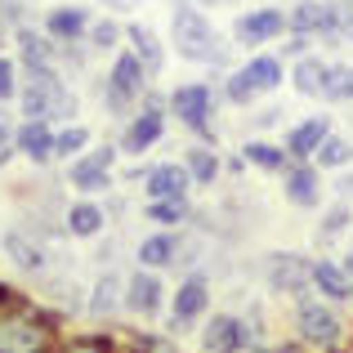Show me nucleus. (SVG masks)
Returning <instances> with one entry per match:
<instances>
[{
  "mask_svg": "<svg viewBox=\"0 0 353 353\" xmlns=\"http://www.w3.org/2000/svg\"><path fill=\"white\" fill-rule=\"evenodd\" d=\"M23 117L27 121H68V117H77V94L59 81L54 68H27Z\"/></svg>",
  "mask_w": 353,
  "mask_h": 353,
  "instance_id": "f257e3e1",
  "label": "nucleus"
},
{
  "mask_svg": "<svg viewBox=\"0 0 353 353\" xmlns=\"http://www.w3.org/2000/svg\"><path fill=\"white\" fill-rule=\"evenodd\" d=\"M170 36H174V50H179V59H188V63H224V45H219L215 27L201 18L197 5H174V14H170Z\"/></svg>",
  "mask_w": 353,
  "mask_h": 353,
  "instance_id": "f03ea898",
  "label": "nucleus"
},
{
  "mask_svg": "<svg viewBox=\"0 0 353 353\" xmlns=\"http://www.w3.org/2000/svg\"><path fill=\"white\" fill-rule=\"evenodd\" d=\"M50 349H54V322L36 309L5 304V313H0V353H50Z\"/></svg>",
  "mask_w": 353,
  "mask_h": 353,
  "instance_id": "7ed1b4c3",
  "label": "nucleus"
},
{
  "mask_svg": "<svg viewBox=\"0 0 353 353\" xmlns=\"http://www.w3.org/2000/svg\"><path fill=\"white\" fill-rule=\"evenodd\" d=\"M148 90V68L134 59V50L130 54H121V59L112 63V77H108V85H103V99H108V108L121 117L130 103H134L139 94Z\"/></svg>",
  "mask_w": 353,
  "mask_h": 353,
  "instance_id": "20e7f679",
  "label": "nucleus"
},
{
  "mask_svg": "<svg viewBox=\"0 0 353 353\" xmlns=\"http://www.w3.org/2000/svg\"><path fill=\"white\" fill-rule=\"evenodd\" d=\"M268 286L282 291V295H300L304 286H313V259L295 255V250L273 255V259H268Z\"/></svg>",
  "mask_w": 353,
  "mask_h": 353,
  "instance_id": "39448f33",
  "label": "nucleus"
},
{
  "mask_svg": "<svg viewBox=\"0 0 353 353\" xmlns=\"http://www.w3.org/2000/svg\"><path fill=\"white\" fill-rule=\"evenodd\" d=\"M210 108H215L210 85H179V90H170V112L179 117L188 130H206L210 125Z\"/></svg>",
  "mask_w": 353,
  "mask_h": 353,
  "instance_id": "423d86ee",
  "label": "nucleus"
},
{
  "mask_svg": "<svg viewBox=\"0 0 353 353\" xmlns=\"http://www.w3.org/2000/svg\"><path fill=\"white\" fill-rule=\"evenodd\" d=\"M295 322H300V336L309 340V345H318V349H331L340 340V331H345L340 318L327 309V304H313V300L300 304V318H295Z\"/></svg>",
  "mask_w": 353,
  "mask_h": 353,
  "instance_id": "0eeeda50",
  "label": "nucleus"
},
{
  "mask_svg": "<svg viewBox=\"0 0 353 353\" xmlns=\"http://www.w3.org/2000/svg\"><path fill=\"white\" fill-rule=\"evenodd\" d=\"M282 32H286V14L282 9H250V14H241L233 23V36L241 45H268Z\"/></svg>",
  "mask_w": 353,
  "mask_h": 353,
  "instance_id": "6e6552de",
  "label": "nucleus"
},
{
  "mask_svg": "<svg viewBox=\"0 0 353 353\" xmlns=\"http://www.w3.org/2000/svg\"><path fill=\"white\" fill-rule=\"evenodd\" d=\"M206 304H210V286H206V277H188V282L174 291V313H170V331L179 336L183 327H188L192 318H201L206 313Z\"/></svg>",
  "mask_w": 353,
  "mask_h": 353,
  "instance_id": "1a4fd4ad",
  "label": "nucleus"
},
{
  "mask_svg": "<svg viewBox=\"0 0 353 353\" xmlns=\"http://www.w3.org/2000/svg\"><path fill=\"white\" fill-rule=\"evenodd\" d=\"M161 130H165L161 108L148 103L143 112H139V117L125 125V134H121V152H148V148H152L157 139H161Z\"/></svg>",
  "mask_w": 353,
  "mask_h": 353,
  "instance_id": "9d476101",
  "label": "nucleus"
},
{
  "mask_svg": "<svg viewBox=\"0 0 353 353\" xmlns=\"http://www.w3.org/2000/svg\"><path fill=\"white\" fill-rule=\"evenodd\" d=\"M241 345H246V322L228 318V313L210 318V327L201 331V353H237Z\"/></svg>",
  "mask_w": 353,
  "mask_h": 353,
  "instance_id": "9b49d317",
  "label": "nucleus"
},
{
  "mask_svg": "<svg viewBox=\"0 0 353 353\" xmlns=\"http://www.w3.org/2000/svg\"><path fill=\"white\" fill-rule=\"evenodd\" d=\"M85 32H90V14L81 5H59V9H50V14H45V36H54L59 45L81 41Z\"/></svg>",
  "mask_w": 353,
  "mask_h": 353,
  "instance_id": "f8f14e48",
  "label": "nucleus"
},
{
  "mask_svg": "<svg viewBox=\"0 0 353 353\" xmlns=\"http://www.w3.org/2000/svg\"><path fill=\"white\" fill-rule=\"evenodd\" d=\"M331 9L336 5H327V0H300V5L286 14V27H291L295 36H327L331 32Z\"/></svg>",
  "mask_w": 353,
  "mask_h": 353,
  "instance_id": "ddd939ff",
  "label": "nucleus"
},
{
  "mask_svg": "<svg viewBox=\"0 0 353 353\" xmlns=\"http://www.w3.org/2000/svg\"><path fill=\"white\" fill-rule=\"evenodd\" d=\"M188 183H192L188 165L165 161V165H157V170H148V201H161V197H188Z\"/></svg>",
  "mask_w": 353,
  "mask_h": 353,
  "instance_id": "4468645a",
  "label": "nucleus"
},
{
  "mask_svg": "<svg viewBox=\"0 0 353 353\" xmlns=\"http://www.w3.org/2000/svg\"><path fill=\"white\" fill-rule=\"evenodd\" d=\"M14 148L23 157H32V161H50V157H54V130H50V121H23V125L14 130Z\"/></svg>",
  "mask_w": 353,
  "mask_h": 353,
  "instance_id": "2eb2a0df",
  "label": "nucleus"
},
{
  "mask_svg": "<svg viewBox=\"0 0 353 353\" xmlns=\"http://www.w3.org/2000/svg\"><path fill=\"white\" fill-rule=\"evenodd\" d=\"M125 304L130 313H139V318H152L157 309H161V282H157L152 273H134L125 282Z\"/></svg>",
  "mask_w": 353,
  "mask_h": 353,
  "instance_id": "dca6fc26",
  "label": "nucleus"
},
{
  "mask_svg": "<svg viewBox=\"0 0 353 353\" xmlns=\"http://www.w3.org/2000/svg\"><path fill=\"white\" fill-rule=\"evenodd\" d=\"M54 45H59L54 36L18 27V59H23V68H54V63H59V50H54Z\"/></svg>",
  "mask_w": 353,
  "mask_h": 353,
  "instance_id": "f3484780",
  "label": "nucleus"
},
{
  "mask_svg": "<svg viewBox=\"0 0 353 353\" xmlns=\"http://www.w3.org/2000/svg\"><path fill=\"white\" fill-rule=\"evenodd\" d=\"M282 188H286V201L291 206H318V197H322V183H318V170L313 165H286V179H282Z\"/></svg>",
  "mask_w": 353,
  "mask_h": 353,
  "instance_id": "a211bd4d",
  "label": "nucleus"
},
{
  "mask_svg": "<svg viewBox=\"0 0 353 353\" xmlns=\"http://www.w3.org/2000/svg\"><path fill=\"white\" fill-rule=\"evenodd\" d=\"M5 255L14 259L23 273H41V268H45V246L27 233V228H9V233H5Z\"/></svg>",
  "mask_w": 353,
  "mask_h": 353,
  "instance_id": "6ab92c4d",
  "label": "nucleus"
},
{
  "mask_svg": "<svg viewBox=\"0 0 353 353\" xmlns=\"http://www.w3.org/2000/svg\"><path fill=\"white\" fill-rule=\"evenodd\" d=\"M331 134V121L327 117H309L304 125L291 130V139H286V152L295 157V161H313V152H318V143Z\"/></svg>",
  "mask_w": 353,
  "mask_h": 353,
  "instance_id": "aec40b11",
  "label": "nucleus"
},
{
  "mask_svg": "<svg viewBox=\"0 0 353 353\" xmlns=\"http://www.w3.org/2000/svg\"><path fill=\"white\" fill-rule=\"evenodd\" d=\"M112 165H103L94 152L90 157H81V161H72V170H68V179H72V188H81V192H103L108 183H112Z\"/></svg>",
  "mask_w": 353,
  "mask_h": 353,
  "instance_id": "412c9836",
  "label": "nucleus"
},
{
  "mask_svg": "<svg viewBox=\"0 0 353 353\" xmlns=\"http://www.w3.org/2000/svg\"><path fill=\"white\" fill-rule=\"evenodd\" d=\"M313 286H318L327 300H353L349 273L340 264H331V259H318V264H313Z\"/></svg>",
  "mask_w": 353,
  "mask_h": 353,
  "instance_id": "4be33fe9",
  "label": "nucleus"
},
{
  "mask_svg": "<svg viewBox=\"0 0 353 353\" xmlns=\"http://www.w3.org/2000/svg\"><path fill=\"white\" fill-rule=\"evenodd\" d=\"M125 36H130V50H134V59L148 68V77H157V72H161V63H165V54H161V41L152 36V27L134 23Z\"/></svg>",
  "mask_w": 353,
  "mask_h": 353,
  "instance_id": "5701e85b",
  "label": "nucleus"
},
{
  "mask_svg": "<svg viewBox=\"0 0 353 353\" xmlns=\"http://www.w3.org/2000/svg\"><path fill=\"white\" fill-rule=\"evenodd\" d=\"M327 63L322 59H313V54H300V63H295V72H291V81H295V90H300V94H322V90H327Z\"/></svg>",
  "mask_w": 353,
  "mask_h": 353,
  "instance_id": "b1692460",
  "label": "nucleus"
},
{
  "mask_svg": "<svg viewBox=\"0 0 353 353\" xmlns=\"http://www.w3.org/2000/svg\"><path fill=\"white\" fill-rule=\"evenodd\" d=\"M103 224H108V215L94 206V201H77V206L68 210V233L72 237H94Z\"/></svg>",
  "mask_w": 353,
  "mask_h": 353,
  "instance_id": "393cba45",
  "label": "nucleus"
},
{
  "mask_svg": "<svg viewBox=\"0 0 353 353\" xmlns=\"http://www.w3.org/2000/svg\"><path fill=\"white\" fill-rule=\"evenodd\" d=\"M125 286H121V277L117 273H103L94 282V295H90V313H99V318H108V313H117V304L125 300Z\"/></svg>",
  "mask_w": 353,
  "mask_h": 353,
  "instance_id": "a878e982",
  "label": "nucleus"
},
{
  "mask_svg": "<svg viewBox=\"0 0 353 353\" xmlns=\"http://www.w3.org/2000/svg\"><path fill=\"white\" fill-rule=\"evenodd\" d=\"M250 77V85L264 94V90H277L282 85V59H273V54H259V59H250L246 68H241Z\"/></svg>",
  "mask_w": 353,
  "mask_h": 353,
  "instance_id": "bb28decb",
  "label": "nucleus"
},
{
  "mask_svg": "<svg viewBox=\"0 0 353 353\" xmlns=\"http://www.w3.org/2000/svg\"><path fill=\"white\" fill-rule=\"evenodd\" d=\"M174 246H179V241L165 237V233L148 237L143 246H139V264H143V268H165V264H174Z\"/></svg>",
  "mask_w": 353,
  "mask_h": 353,
  "instance_id": "cd10ccee",
  "label": "nucleus"
},
{
  "mask_svg": "<svg viewBox=\"0 0 353 353\" xmlns=\"http://www.w3.org/2000/svg\"><path fill=\"white\" fill-rule=\"evenodd\" d=\"M148 219H152V224H183V219H188V197L148 201Z\"/></svg>",
  "mask_w": 353,
  "mask_h": 353,
  "instance_id": "c85d7f7f",
  "label": "nucleus"
},
{
  "mask_svg": "<svg viewBox=\"0 0 353 353\" xmlns=\"http://www.w3.org/2000/svg\"><path fill=\"white\" fill-rule=\"evenodd\" d=\"M45 295H50L59 309H68V313H77L81 304H85V300H81V286L72 282V277H54V282H45Z\"/></svg>",
  "mask_w": 353,
  "mask_h": 353,
  "instance_id": "c756f323",
  "label": "nucleus"
},
{
  "mask_svg": "<svg viewBox=\"0 0 353 353\" xmlns=\"http://www.w3.org/2000/svg\"><path fill=\"white\" fill-rule=\"evenodd\" d=\"M313 161L318 165H349L353 161V143H345V139H336V134H327L318 143V152H313Z\"/></svg>",
  "mask_w": 353,
  "mask_h": 353,
  "instance_id": "7c9ffc66",
  "label": "nucleus"
},
{
  "mask_svg": "<svg viewBox=\"0 0 353 353\" xmlns=\"http://www.w3.org/2000/svg\"><path fill=\"white\" fill-rule=\"evenodd\" d=\"M241 152H246V161H255L259 170H286V152L273 148V143H246Z\"/></svg>",
  "mask_w": 353,
  "mask_h": 353,
  "instance_id": "2f4dec72",
  "label": "nucleus"
},
{
  "mask_svg": "<svg viewBox=\"0 0 353 353\" xmlns=\"http://www.w3.org/2000/svg\"><path fill=\"white\" fill-rule=\"evenodd\" d=\"M183 165H188V174H192L197 183H210V179L219 174V161H215V152H210V148H192Z\"/></svg>",
  "mask_w": 353,
  "mask_h": 353,
  "instance_id": "473e14b6",
  "label": "nucleus"
},
{
  "mask_svg": "<svg viewBox=\"0 0 353 353\" xmlns=\"http://www.w3.org/2000/svg\"><path fill=\"white\" fill-rule=\"evenodd\" d=\"M322 99H331V103H340V99H353V68H331V72H327V90H322Z\"/></svg>",
  "mask_w": 353,
  "mask_h": 353,
  "instance_id": "72a5a7b5",
  "label": "nucleus"
},
{
  "mask_svg": "<svg viewBox=\"0 0 353 353\" xmlns=\"http://www.w3.org/2000/svg\"><path fill=\"white\" fill-rule=\"evenodd\" d=\"M85 143H90V130L85 125H68L63 134H54V157H77Z\"/></svg>",
  "mask_w": 353,
  "mask_h": 353,
  "instance_id": "f704fd0d",
  "label": "nucleus"
},
{
  "mask_svg": "<svg viewBox=\"0 0 353 353\" xmlns=\"http://www.w3.org/2000/svg\"><path fill=\"white\" fill-rule=\"evenodd\" d=\"M85 36H90V45H94V50H117V41H121V23H117V18H103V23H94Z\"/></svg>",
  "mask_w": 353,
  "mask_h": 353,
  "instance_id": "c9c22d12",
  "label": "nucleus"
},
{
  "mask_svg": "<svg viewBox=\"0 0 353 353\" xmlns=\"http://www.w3.org/2000/svg\"><path fill=\"white\" fill-rule=\"evenodd\" d=\"M349 228V206H336V210H327V219H322V233H318V241L327 246V241H336L340 233Z\"/></svg>",
  "mask_w": 353,
  "mask_h": 353,
  "instance_id": "e433bc0d",
  "label": "nucleus"
},
{
  "mask_svg": "<svg viewBox=\"0 0 353 353\" xmlns=\"http://www.w3.org/2000/svg\"><path fill=\"white\" fill-rule=\"evenodd\" d=\"M259 94V90L255 85H250V77H246V72H233V77H228V99H233V103H250V99H255Z\"/></svg>",
  "mask_w": 353,
  "mask_h": 353,
  "instance_id": "4c0bfd02",
  "label": "nucleus"
},
{
  "mask_svg": "<svg viewBox=\"0 0 353 353\" xmlns=\"http://www.w3.org/2000/svg\"><path fill=\"white\" fill-rule=\"evenodd\" d=\"M14 94H18V68L9 59H0V103L14 99Z\"/></svg>",
  "mask_w": 353,
  "mask_h": 353,
  "instance_id": "58836bf2",
  "label": "nucleus"
},
{
  "mask_svg": "<svg viewBox=\"0 0 353 353\" xmlns=\"http://www.w3.org/2000/svg\"><path fill=\"white\" fill-rule=\"evenodd\" d=\"M108 349H112V345H108L103 336H90V340H72L63 353H108Z\"/></svg>",
  "mask_w": 353,
  "mask_h": 353,
  "instance_id": "ea45409f",
  "label": "nucleus"
},
{
  "mask_svg": "<svg viewBox=\"0 0 353 353\" xmlns=\"http://www.w3.org/2000/svg\"><path fill=\"white\" fill-rule=\"evenodd\" d=\"M23 5H27V0H0V18L14 23V27H23Z\"/></svg>",
  "mask_w": 353,
  "mask_h": 353,
  "instance_id": "a19ab883",
  "label": "nucleus"
},
{
  "mask_svg": "<svg viewBox=\"0 0 353 353\" xmlns=\"http://www.w3.org/2000/svg\"><path fill=\"white\" fill-rule=\"evenodd\" d=\"M9 152H14V130H9V121H5V112H0V165L9 161Z\"/></svg>",
  "mask_w": 353,
  "mask_h": 353,
  "instance_id": "79ce46f5",
  "label": "nucleus"
},
{
  "mask_svg": "<svg viewBox=\"0 0 353 353\" xmlns=\"http://www.w3.org/2000/svg\"><path fill=\"white\" fill-rule=\"evenodd\" d=\"M139 0H103V9H112V14H130Z\"/></svg>",
  "mask_w": 353,
  "mask_h": 353,
  "instance_id": "37998d69",
  "label": "nucleus"
},
{
  "mask_svg": "<svg viewBox=\"0 0 353 353\" xmlns=\"http://www.w3.org/2000/svg\"><path fill=\"white\" fill-rule=\"evenodd\" d=\"M304 45H309V36H291L282 50H286V54H304Z\"/></svg>",
  "mask_w": 353,
  "mask_h": 353,
  "instance_id": "c03bdc74",
  "label": "nucleus"
},
{
  "mask_svg": "<svg viewBox=\"0 0 353 353\" xmlns=\"http://www.w3.org/2000/svg\"><path fill=\"white\" fill-rule=\"evenodd\" d=\"M340 192H345V197H353V174H349V179H340Z\"/></svg>",
  "mask_w": 353,
  "mask_h": 353,
  "instance_id": "a18cd8bd",
  "label": "nucleus"
},
{
  "mask_svg": "<svg viewBox=\"0 0 353 353\" xmlns=\"http://www.w3.org/2000/svg\"><path fill=\"white\" fill-rule=\"evenodd\" d=\"M345 273H349V282H353V250L345 255Z\"/></svg>",
  "mask_w": 353,
  "mask_h": 353,
  "instance_id": "49530a36",
  "label": "nucleus"
},
{
  "mask_svg": "<svg viewBox=\"0 0 353 353\" xmlns=\"http://www.w3.org/2000/svg\"><path fill=\"white\" fill-rule=\"evenodd\" d=\"M197 5H233V0H197Z\"/></svg>",
  "mask_w": 353,
  "mask_h": 353,
  "instance_id": "de8ad7c7",
  "label": "nucleus"
},
{
  "mask_svg": "<svg viewBox=\"0 0 353 353\" xmlns=\"http://www.w3.org/2000/svg\"><path fill=\"white\" fill-rule=\"evenodd\" d=\"M259 353H277V349H259Z\"/></svg>",
  "mask_w": 353,
  "mask_h": 353,
  "instance_id": "09e8293b",
  "label": "nucleus"
}]
</instances>
